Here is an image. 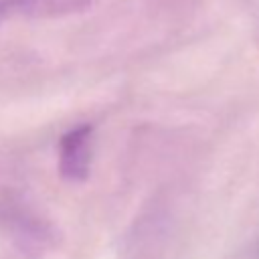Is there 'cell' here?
<instances>
[{"instance_id": "cell-1", "label": "cell", "mask_w": 259, "mask_h": 259, "mask_svg": "<svg viewBox=\"0 0 259 259\" xmlns=\"http://www.w3.org/2000/svg\"><path fill=\"white\" fill-rule=\"evenodd\" d=\"M95 130L89 123H81L63 134L57 152L59 174L67 182H85L93 162Z\"/></svg>"}, {"instance_id": "cell-2", "label": "cell", "mask_w": 259, "mask_h": 259, "mask_svg": "<svg viewBox=\"0 0 259 259\" xmlns=\"http://www.w3.org/2000/svg\"><path fill=\"white\" fill-rule=\"evenodd\" d=\"M83 0H0V20L6 16H45L77 10Z\"/></svg>"}]
</instances>
